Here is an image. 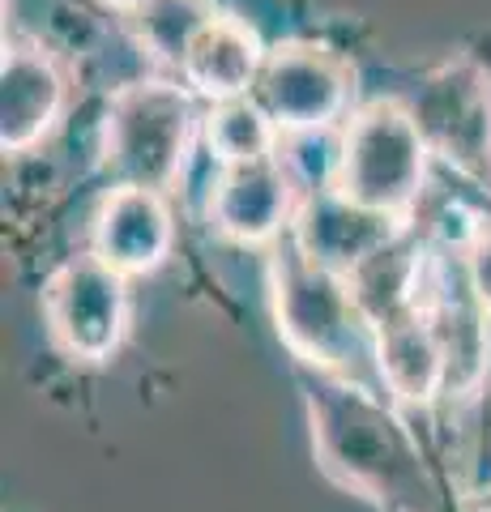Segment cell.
I'll list each match as a JSON object with an SVG mask.
<instances>
[{
  "instance_id": "obj_1",
  "label": "cell",
  "mask_w": 491,
  "mask_h": 512,
  "mask_svg": "<svg viewBox=\"0 0 491 512\" xmlns=\"http://www.w3.org/2000/svg\"><path fill=\"white\" fill-rule=\"evenodd\" d=\"M312 410V448L316 461L346 491L363 495L380 508L432 512L436 487L423 470V453L389 406L376 402L372 389L355 380L316 372L308 384Z\"/></svg>"
},
{
  "instance_id": "obj_2",
  "label": "cell",
  "mask_w": 491,
  "mask_h": 512,
  "mask_svg": "<svg viewBox=\"0 0 491 512\" xmlns=\"http://www.w3.org/2000/svg\"><path fill=\"white\" fill-rule=\"evenodd\" d=\"M269 299L278 338L295 359L355 384L363 372H376L380 380L376 329L359 308L351 278L312 261L291 231L269 244Z\"/></svg>"
},
{
  "instance_id": "obj_3",
  "label": "cell",
  "mask_w": 491,
  "mask_h": 512,
  "mask_svg": "<svg viewBox=\"0 0 491 512\" xmlns=\"http://www.w3.org/2000/svg\"><path fill=\"white\" fill-rule=\"evenodd\" d=\"M197 128L193 90L176 82L120 86L103 120V167L116 188H176Z\"/></svg>"
},
{
  "instance_id": "obj_4",
  "label": "cell",
  "mask_w": 491,
  "mask_h": 512,
  "mask_svg": "<svg viewBox=\"0 0 491 512\" xmlns=\"http://www.w3.org/2000/svg\"><path fill=\"white\" fill-rule=\"evenodd\" d=\"M427 141L402 99H376L346 120L338 137V180L346 201L402 222L423 192Z\"/></svg>"
},
{
  "instance_id": "obj_5",
  "label": "cell",
  "mask_w": 491,
  "mask_h": 512,
  "mask_svg": "<svg viewBox=\"0 0 491 512\" xmlns=\"http://www.w3.org/2000/svg\"><path fill=\"white\" fill-rule=\"evenodd\" d=\"M351 64L325 43H278L265 52V64L252 86V99L278 128V137L329 133L346 120L351 107Z\"/></svg>"
},
{
  "instance_id": "obj_6",
  "label": "cell",
  "mask_w": 491,
  "mask_h": 512,
  "mask_svg": "<svg viewBox=\"0 0 491 512\" xmlns=\"http://www.w3.org/2000/svg\"><path fill=\"white\" fill-rule=\"evenodd\" d=\"M43 316L60 355L73 363H103L129 329V278L86 252L52 274Z\"/></svg>"
},
{
  "instance_id": "obj_7",
  "label": "cell",
  "mask_w": 491,
  "mask_h": 512,
  "mask_svg": "<svg viewBox=\"0 0 491 512\" xmlns=\"http://www.w3.org/2000/svg\"><path fill=\"white\" fill-rule=\"evenodd\" d=\"M415 116L427 150L449 167L491 180V77L474 60H453L423 77L415 99H402Z\"/></svg>"
},
{
  "instance_id": "obj_8",
  "label": "cell",
  "mask_w": 491,
  "mask_h": 512,
  "mask_svg": "<svg viewBox=\"0 0 491 512\" xmlns=\"http://www.w3.org/2000/svg\"><path fill=\"white\" fill-rule=\"evenodd\" d=\"M427 295H419L427 320L436 329L440 355H445V393L470 397L479 389V380L487 372V308L474 295V286L466 278L462 256H440V261L423 274Z\"/></svg>"
},
{
  "instance_id": "obj_9",
  "label": "cell",
  "mask_w": 491,
  "mask_h": 512,
  "mask_svg": "<svg viewBox=\"0 0 491 512\" xmlns=\"http://www.w3.org/2000/svg\"><path fill=\"white\" fill-rule=\"evenodd\" d=\"M295 184L282 154L227 163L210 192V222L214 231L244 248H269L291 231Z\"/></svg>"
},
{
  "instance_id": "obj_10",
  "label": "cell",
  "mask_w": 491,
  "mask_h": 512,
  "mask_svg": "<svg viewBox=\"0 0 491 512\" xmlns=\"http://www.w3.org/2000/svg\"><path fill=\"white\" fill-rule=\"evenodd\" d=\"M176 222H171L167 197L150 188H112L94 214L90 252L112 265L124 278L154 274L171 256Z\"/></svg>"
},
{
  "instance_id": "obj_11",
  "label": "cell",
  "mask_w": 491,
  "mask_h": 512,
  "mask_svg": "<svg viewBox=\"0 0 491 512\" xmlns=\"http://www.w3.org/2000/svg\"><path fill=\"white\" fill-rule=\"evenodd\" d=\"M291 235L299 239V248H304L312 261H321L351 278L368 256H376L385 244L398 239V222L346 201L338 188H321V192H308V197L295 205Z\"/></svg>"
},
{
  "instance_id": "obj_12",
  "label": "cell",
  "mask_w": 491,
  "mask_h": 512,
  "mask_svg": "<svg viewBox=\"0 0 491 512\" xmlns=\"http://www.w3.org/2000/svg\"><path fill=\"white\" fill-rule=\"evenodd\" d=\"M65 107V77L56 60L39 47H13L5 52L0 73V141L9 154L30 150L39 137L52 133Z\"/></svg>"
},
{
  "instance_id": "obj_13",
  "label": "cell",
  "mask_w": 491,
  "mask_h": 512,
  "mask_svg": "<svg viewBox=\"0 0 491 512\" xmlns=\"http://www.w3.org/2000/svg\"><path fill=\"white\" fill-rule=\"evenodd\" d=\"M376 367L380 389L406 406H432L445 393V355L423 303L376 325Z\"/></svg>"
},
{
  "instance_id": "obj_14",
  "label": "cell",
  "mask_w": 491,
  "mask_h": 512,
  "mask_svg": "<svg viewBox=\"0 0 491 512\" xmlns=\"http://www.w3.org/2000/svg\"><path fill=\"white\" fill-rule=\"evenodd\" d=\"M265 52L269 47H261L257 30L248 22L218 13V18L197 35V43L188 47L180 77H184L188 90L201 94V99H210V103L244 99V94H252V86H257Z\"/></svg>"
},
{
  "instance_id": "obj_15",
  "label": "cell",
  "mask_w": 491,
  "mask_h": 512,
  "mask_svg": "<svg viewBox=\"0 0 491 512\" xmlns=\"http://www.w3.org/2000/svg\"><path fill=\"white\" fill-rule=\"evenodd\" d=\"M205 128V141L218 158V167L227 163H248V158H265V154H278L282 137L278 128L269 124V116L257 107L252 94L244 99H227V103H214L210 116L201 120Z\"/></svg>"
},
{
  "instance_id": "obj_16",
  "label": "cell",
  "mask_w": 491,
  "mask_h": 512,
  "mask_svg": "<svg viewBox=\"0 0 491 512\" xmlns=\"http://www.w3.org/2000/svg\"><path fill=\"white\" fill-rule=\"evenodd\" d=\"M137 26V39L150 47L158 60L184 64L188 47L197 43V35L218 18L214 0H146L141 9L129 13Z\"/></svg>"
},
{
  "instance_id": "obj_17",
  "label": "cell",
  "mask_w": 491,
  "mask_h": 512,
  "mask_svg": "<svg viewBox=\"0 0 491 512\" xmlns=\"http://www.w3.org/2000/svg\"><path fill=\"white\" fill-rule=\"evenodd\" d=\"M462 261H466V278L474 286V295H479V303L491 316V222H479V227L470 231Z\"/></svg>"
},
{
  "instance_id": "obj_18",
  "label": "cell",
  "mask_w": 491,
  "mask_h": 512,
  "mask_svg": "<svg viewBox=\"0 0 491 512\" xmlns=\"http://www.w3.org/2000/svg\"><path fill=\"white\" fill-rule=\"evenodd\" d=\"M103 5H112V9H120V13H133V9L146 5V0H103Z\"/></svg>"
}]
</instances>
